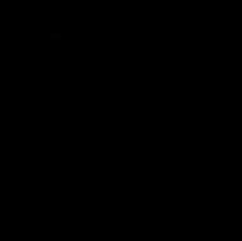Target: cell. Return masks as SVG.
Here are the masks:
<instances>
[{
  "label": "cell",
  "mask_w": 242,
  "mask_h": 241,
  "mask_svg": "<svg viewBox=\"0 0 242 241\" xmlns=\"http://www.w3.org/2000/svg\"><path fill=\"white\" fill-rule=\"evenodd\" d=\"M49 38H50L52 40H61L63 35L60 32H52L50 35H49Z\"/></svg>",
  "instance_id": "1"
}]
</instances>
